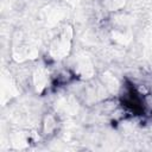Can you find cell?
<instances>
[{
  "mask_svg": "<svg viewBox=\"0 0 152 152\" xmlns=\"http://www.w3.org/2000/svg\"><path fill=\"white\" fill-rule=\"evenodd\" d=\"M59 127H61V121L58 115L53 112H46L45 114H43L40 120L39 134L42 135L43 139L49 140L58 133Z\"/></svg>",
  "mask_w": 152,
  "mask_h": 152,
  "instance_id": "obj_1",
  "label": "cell"
}]
</instances>
